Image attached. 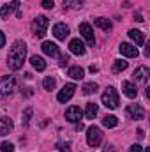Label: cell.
I'll use <instances>...</instances> for the list:
<instances>
[{
    "instance_id": "6da1fadb",
    "label": "cell",
    "mask_w": 150,
    "mask_h": 152,
    "mask_svg": "<svg viewBox=\"0 0 150 152\" xmlns=\"http://www.w3.org/2000/svg\"><path fill=\"white\" fill-rule=\"evenodd\" d=\"M25 57H27V44L23 41H14L11 50H9V57H7V64L12 71H18L23 67V62H25Z\"/></svg>"
},
{
    "instance_id": "7a4b0ae2",
    "label": "cell",
    "mask_w": 150,
    "mask_h": 152,
    "mask_svg": "<svg viewBox=\"0 0 150 152\" xmlns=\"http://www.w3.org/2000/svg\"><path fill=\"white\" fill-rule=\"evenodd\" d=\"M118 103H120V99H118L117 90H115L113 87H108V88L103 92V104H104L106 108H110V110H115V108L118 106Z\"/></svg>"
},
{
    "instance_id": "3957f363",
    "label": "cell",
    "mask_w": 150,
    "mask_h": 152,
    "mask_svg": "<svg viewBox=\"0 0 150 152\" xmlns=\"http://www.w3.org/2000/svg\"><path fill=\"white\" fill-rule=\"evenodd\" d=\"M48 25H50V21H48L46 16H37L34 20V23H32V30H34V34L37 37H44L46 30H48Z\"/></svg>"
},
{
    "instance_id": "277c9868",
    "label": "cell",
    "mask_w": 150,
    "mask_h": 152,
    "mask_svg": "<svg viewBox=\"0 0 150 152\" xmlns=\"http://www.w3.org/2000/svg\"><path fill=\"white\" fill-rule=\"evenodd\" d=\"M14 88H16L14 76H2L0 78V96H9Z\"/></svg>"
},
{
    "instance_id": "5b68a950",
    "label": "cell",
    "mask_w": 150,
    "mask_h": 152,
    "mask_svg": "<svg viewBox=\"0 0 150 152\" xmlns=\"http://www.w3.org/2000/svg\"><path fill=\"white\" fill-rule=\"evenodd\" d=\"M101 140H103V133H101L99 127L92 126V127L87 129V143H88L90 147H97V145L101 143Z\"/></svg>"
},
{
    "instance_id": "8992f818",
    "label": "cell",
    "mask_w": 150,
    "mask_h": 152,
    "mask_svg": "<svg viewBox=\"0 0 150 152\" xmlns=\"http://www.w3.org/2000/svg\"><path fill=\"white\" fill-rule=\"evenodd\" d=\"M125 115L133 120H141V118H145V110L140 104H129L125 108Z\"/></svg>"
},
{
    "instance_id": "52a82bcc",
    "label": "cell",
    "mask_w": 150,
    "mask_h": 152,
    "mask_svg": "<svg viewBox=\"0 0 150 152\" xmlns=\"http://www.w3.org/2000/svg\"><path fill=\"white\" fill-rule=\"evenodd\" d=\"M74 90H76V85H74V83H67V85H64V88L58 92L57 99H58L60 103H67V101L74 96Z\"/></svg>"
},
{
    "instance_id": "ba28073f",
    "label": "cell",
    "mask_w": 150,
    "mask_h": 152,
    "mask_svg": "<svg viewBox=\"0 0 150 152\" xmlns=\"http://www.w3.org/2000/svg\"><path fill=\"white\" fill-rule=\"evenodd\" d=\"M149 76H150V71L147 66H140L134 73H133V80L136 81V83H141V85H145L147 81H149Z\"/></svg>"
},
{
    "instance_id": "9c48e42d",
    "label": "cell",
    "mask_w": 150,
    "mask_h": 152,
    "mask_svg": "<svg viewBox=\"0 0 150 152\" xmlns=\"http://www.w3.org/2000/svg\"><path fill=\"white\" fill-rule=\"evenodd\" d=\"M79 34L83 36V39H85L90 46H94L95 37H94V30H92V27H90L88 23H81V25H79Z\"/></svg>"
},
{
    "instance_id": "30bf717a",
    "label": "cell",
    "mask_w": 150,
    "mask_h": 152,
    "mask_svg": "<svg viewBox=\"0 0 150 152\" xmlns=\"http://www.w3.org/2000/svg\"><path fill=\"white\" fill-rule=\"evenodd\" d=\"M53 36L58 39V41H66V37L69 36V27L66 23H57L53 27Z\"/></svg>"
},
{
    "instance_id": "8fae6325",
    "label": "cell",
    "mask_w": 150,
    "mask_h": 152,
    "mask_svg": "<svg viewBox=\"0 0 150 152\" xmlns=\"http://www.w3.org/2000/svg\"><path fill=\"white\" fill-rule=\"evenodd\" d=\"M118 51H120L124 57H129V58L138 57V48L133 46V44H129V42H122V44L118 46Z\"/></svg>"
},
{
    "instance_id": "7c38bea8",
    "label": "cell",
    "mask_w": 150,
    "mask_h": 152,
    "mask_svg": "<svg viewBox=\"0 0 150 152\" xmlns=\"http://www.w3.org/2000/svg\"><path fill=\"white\" fill-rule=\"evenodd\" d=\"M81 117H83V112H81V108L79 106H71V108H67V112H66V118L69 120V122H79L81 120Z\"/></svg>"
},
{
    "instance_id": "4fadbf2b",
    "label": "cell",
    "mask_w": 150,
    "mask_h": 152,
    "mask_svg": "<svg viewBox=\"0 0 150 152\" xmlns=\"http://www.w3.org/2000/svg\"><path fill=\"white\" fill-rule=\"evenodd\" d=\"M122 90L129 99H134L138 96V88H136V85L133 81H122Z\"/></svg>"
},
{
    "instance_id": "5bb4252c",
    "label": "cell",
    "mask_w": 150,
    "mask_h": 152,
    "mask_svg": "<svg viewBox=\"0 0 150 152\" xmlns=\"http://www.w3.org/2000/svg\"><path fill=\"white\" fill-rule=\"evenodd\" d=\"M69 50H71V53H74V55H83V53H85V44H83L81 39H73V41L69 42Z\"/></svg>"
},
{
    "instance_id": "9a60e30c",
    "label": "cell",
    "mask_w": 150,
    "mask_h": 152,
    "mask_svg": "<svg viewBox=\"0 0 150 152\" xmlns=\"http://www.w3.org/2000/svg\"><path fill=\"white\" fill-rule=\"evenodd\" d=\"M41 48H42V51H44L46 55H50V57H57V55H58V46H57L55 42H51V41H44Z\"/></svg>"
},
{
    "instance_id": "2e32d148",
    "label": "cell",
    "mask_w": 150,
    "mask_h": 152,
    "mask_svg": "<svg viewBox=\"0 0 150 152\" xmlns=\"http://www.w3.org/2000/svg\"><path fill=\"white\" fill-rule=\"evenodd\" d=\"M12 131V120L7 117H0V136L9 134Z\"/></svg>"
},
{
    "instance_id": "e0dca14e",
    "label": "cell",
    "mask_w": 150,
    "mask_h": 152,
    "mask_svg": "<svg viewBox=\"0 0 150 152\" xmlns=\"http://www.w3.org/2000/svg\"><path fill=\"white\" fill-rule=\"evenodd\" d=\"M18 7H20V2L14 0V2H11V4H7V5H4V7L0 9V16H2V18H7V16H9L12 11H16Z\"/></svg>"
},
{
    "instance_id": "ac0fdd59",
    "label": "cell",
    "mask_w": 150,
    "mask_h": 152,
    "mask_svg": "<svg viewBox=\"0 0 150 152\" xmlns=\"http://www.w3.org/2000/svg\"><path fill=\"white\" fill-rule=\"evenodd\" d=\"M30 64H32V67L37 69V71H44V69H46L44 58H42V57H37V55H32V57H30Z\"/></svg>"
},
{
    "instance_id": "d6986e66",
    "label": "cell",
    "mask_w": 150,
    "mask_h": 152,
    "mask_svg": "<svg viewBox=\"0 0 150 152\" xmlns=\"http://www.w3.org/2000/svg\"><path fill=\"white\" fill-rule=\"evenodd\" d=\"M129 37L133 39L138 46H141V44H145V36H143V32H140V30H129Z\"/></svg>"
},
{
    "instance_id": "ffe728a7",
    "label": "cell",
    "mask_w": 150,
    "mask_h": 152,
    "mask_svg": "<svg viewBox=\"0 0 150 152\" xmlns=\"http://www.w3.org/2000/svg\"><path fill=\"white\" fill-rule=\"evenodd\" d=\"M97 112H99L97 104H95V103H88L87 108H85V117H87V118H94V117L97 115Z\"/></svg>"
},
{
    "instance_id": "44dd1931",
    "label": "cell",
    "mask_w": 150,
    "mask_h": 152,
    "mask_svg": "<svg viewBox=\"0 0 150 152\" xmlns=\"http://www.w3.org/2000/svg\"><path fill=\"white\" fill-rule=\"evenodd\" d=\"M69 76H71L73 80H81V78L85 76V71H83V67L74 66V67H71V69H69Z\"/></svg>"
},
{
    "instance_id": "7402d4cb",
    "label": "cell",
    "mask_w": 150,
    "mask_h": 152,
    "mask_svg": "<svg viewBox=\"0 0 150 152\" xmlns=\"http://www.w3.org/2000/svg\"><path fill=\"white\" fill-rule=\"evenodd\" d=\"M95 25L103 30H110L111 28V21L108 18H95Z\"/></svg>"
},
{
    "instance_id": "603a6c76",
    "label": "cell",
    "mask_w": 150,
    "mask_h": 152,
    "mask_svg": "<svg viewBox=\"0 0 150 152\" xmlns=\"http://www.w3.org/2000/svg\"><path fill=\"white\" fill-rule=\"evenodd\" d=\"M118 124V118L115 117V115H106L104 118H103V126L104 127H115Z\"/></svg>"
},
{
    "instance_id": "cb8c5ba5",
    "label": "cell",
    "mask_w": 150,
    "mask_h": 152,
    "mask_svg": "<svg viewBox=\"0 0 150 152\" xmlns=\"http://www.w3.org/2000/svg\"><path fill=\"white\" fill-rule=\"evenodd\" d=\"M125 67H127V62L122 60V58H118V60L113 62V73H122Z\"/></svg>"
},
{
    "instance_id": "d4e9b609",
    "label": "cell",
    "mask_w": 150,
    "mask_h": 152,
    "mask_svg": "<svg viewBox=\"0 0 150 152\" xmlns=\"http://www.w3.org/2000/svg\"><path fill=\"white\" fill-rule=\"evenodd\" d=\"M81 90H83V94H85V96H90V94H94V92L97 90V83H94V81H90V83H85Z\"/></svg>"
},
{
    "instance_id": "484cf974",
    "label": "cell",
    "mask_w": 150,
    "mask_h": 152,
    "mask_svg": "<svg viewBox=\"0 0 150 152\" xmlns=\"http://www.w3.org/2000/svg\"><path fill=\"white\" fill-rule=\"evenodd\" d=\"M55 85H57V80H55V78H51V76L44 78V81H42V87H44L46 90H53V88H55Z\"/></svg>"
},
{
    "instance_id": "4316f807",
    "label": "cell",
    "mask_w": 150,
    "mask_h": 152,
    "mask_svg": "<svg viewBox=\"0 0 150 152\" xmlns=\"http://www.w3.org/2000/svg\"><path fill=\"white\" fill-rule=\"evenodd\" d=\"M0 151L2 152H14V145L9 143V142H4V143L0 145Z\"/></svg>"
},
{
    "instance_id": "83f0119b",
    "label": "cell",
    "mask_w": 150,
    "mask_h": 152,
    "mask_svg": "<svg viewBox=\"0 0 150 152\" xmlns=\"http://www.w3.org/2000/svg\"><path fill=\"white\" fill-rule=\"evenodd\" d=\"M32 113H34V110H32V108H27V110L23 112V124H28V122H30Z\"/></svg>"
},
{
    "instance_id": "f1b7e54d",
    "label": "cell",
    "mask_w": 150,
    "mask_h": 152,
    "mask_svg": "<svg viewBox=\"0 0 150 152\" xmlns=\"http://www.w3.org/2000/svg\"><path fill=\"white\" fill-rule=\"evenodd\" d=\"M58 151H60V152H71V145H69V143L60 142V143H58Z\"/></svg>"
},
{
    "instance_id": "f546056e",
    "label": "cell",
    "mask_w": 150,
    "mask_h": 152,
    "mask_svg": "<svg viewBox=\"0 0 150 152\" xmlns=\"http://www.w3.org/2000/svg\"><path fill=\"white\" fill-rule=\"evenodd\" d=\"M66 4H67V5H71V7H81L83 0H67Z\"/></svg>"
},
{
    "instance_id": "4dcf8cb0",
    "label": "cell",
    "mask_w": 150,
    "mask_h": 152,
    "mask_svg": "<svg viewBox=\"0 0 150 152\" xmlns=\"http://www.w3.org/2000/svg\"><path fill=\"white\" fill-rule=\"evenodd\" d=\"M41 4H42V7H44V9H53V5H55V4H53V0H42Z\"/></svg>"
},
{
    "instance_id": "1f68e13d",
    "label": "cell",
    "mask_w": 150,
    "mask_h": 152,
    "mask_svg": "<svg viewBox=\"0 0 150 152\" xmlns=\"http://www.w3.org/2000/svg\"><path fill=\"white\" fill-rule=\"evenodd\" d=\"M129 152H143V147H141V145H138V143H134V145H131Z\"/></svg>"
},
{
    "instance_id": "d6a6232c",
    "label": "cell",
    "mask_w": 150,
    "mask_h": 152,
    "mask_svg": "<svg viewBox=\"0 0 150 152\" xmlns=\"http://www.w3.org/2000/svg\"><path fill=\"white\" fill-rule=\"evenodd\" d=\"M67 62H69V57H67V55H62V57H60V66H66Z\"/></svg>"
},
{
    "instance_id": "836d02e7",
    "label": "cell",
    "mask_w": 150,
    "mask_h": 152,
    "mask_svg": "<svg viewBox=\"0 0 150 152\" xmlns=\"http://www.w3.org/2000/svg\"><path fill=\"white\" fill-rule=\"evenodd\" d=\"M4 44H5V36H4V32L0 30V48H4Z\"/></svg>"
},
{
    "instance_id": "e575fe53",
    "label": "cell",
    "mask_w": 150,
    "mask_h": 152,
    "mask_svg": "<svg viewBox=\"0 0 150 152\" xmlns=\"http://www.w3.org/2000/svg\"><path fill=\"white\" fill-rule=\"evenodd\" d=\"M134 20H136V21H140V23H141V21H145V20H143V16H141L140 12H138V14H134Z\"/></svg>"
},
{
    "instance_id": "d590c367",
    "label": "cell",
    "mask_w": 150,
    "mask_h": 152,
    "mask_svg": "<svg viewBox=\"0 0 150 152\" xmlns=\"http://www.w3.org/2000/svg\"><path fill=\"white\" fill-rule=\"evenodd\" d=\"M145 152H150V149H145Z\"/></svg>"
}]
</instances>
